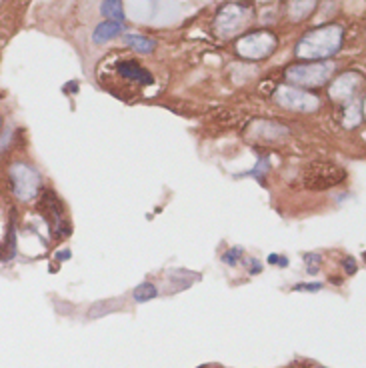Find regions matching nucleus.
I'll return each instance as SVG.
<instances>
[{"label":"nucleus","mask_w":366,"mask_h":368,"mask_svg":"<svg viewBox=\"0 0 366 368\" xmlns=\"http://www.w3.org/2000/svg\"><path fill=\"white\" fill-rule=\"evenodd\" d=\"M346 178V170L332 162H310L302 172V182L308 190H328Z\"/></svg>","instance_id":"1"},{"label":"nucleus","mask_w":366,"mask_h":368,"mask_svg":"<svg viewBox=\"0 0 366 368\" xmlns=\"http://www.w3.org/2000/svg\"><path fill=\"white\" fill-rule=\"evenodd\" d=\"M10 180H12V192L20 200H32L40 190V174L22 162L12 164L10 168Z\"/></svg>","instance_id":"2"},{"label":"nucleus","mask_w":366,"mask_h":368,"mask_svg":"<svg viewBox=\"0 0 366 368\" xmlns=\"http://www.w3.org/2000/svg\"><path fill=\"white\" fill-rule=\"evenodd\" d=\"M40 206H42V212L46 214V220L52 224V230L58 238H66L70 236V226L68 222L62 218V204L58 200V196L54 192H44L42 200H40Z\"/></svg>","instance_id":"3"},{"label":"nucleus","mask_w":366,"mask_h":368,"mask_svg":"<svg viewBox=\"0 0 366 368\" xmlns=\"http://www.w3.org/2000/svg\"><path fill=\"white\" fill-rule=\"evenodd\" d=\"M116 70H118L120 76L128 78V80H134V82H138V84H152V82H154L152 74H150L148 70H144V68H142L138 62H134V60L118 62Z\"/></svg>","instance_id":"4"},{"label":"nucleus","mask_w":366,"mask_h":368,"mask_svg":"<svg viewBox=\"0 0 366 368\" xmlns=\"http://www.w3.org/2000/svg\"><path fill=\"white\" fill-rule=\"evenodd\" d=\"M122 32H124V24H122V22L106 20V22H100V24L94 28L92 40H94L96 44H104V42H108V40L114 38V36H120Z\"/></svg>","instance_id":"5"},{"label":"nucleus","mask_w":366,"mask_h":368,"mask_svg":"<svg viewBox=\"0 0 366 368\" xmlns=\"http://www.w3.org/2000/svg\"><path fill=\"white\" fill-rule=\"evenodd\" d=\"M124 42L136 50V52H142V54H148L156 48V40L154 38H148V36H142V34H126L124 36Z\"/></svg>","instance_id":"6"},{"label":"nucleus","mask_w":366,"mask_h":368,"mask_svg":"<svg viewBox=\"0 0 366 368\" xmlns=\"http://www.w3.org/2000/svg\"><path fill=\"white\" fill-rule=\"evenodd\" d=\"M100 12H102V16H106L108 20H114V22H122L124 20L122 0H102Z\"/></svg>","instance_id":"7"},{"label":"nucleus","mask_w":366,"mask_h":368,"mask_svg":"<svg viewBox=\"0 0 366 368\" xmlns=\"http://www.w3.org/2000/svg\"><path fill=\"white\" fill-rule=\"evenodd\" d=\"M132 294H134L136 302H148V300H152L156 294H158V290H156V286L152 282H142V284H138L134 288Z\"/></svg>","instance_id":"8"},{"label":"nucleus","mask_w":366,"mask_h":368,"mask_svg":"<svg viewBox=\"0 0 366 368\" xmlns=\"http://www.w3.org/2000/svg\"><path fill=\"white\" fill-rule=\"evenodd\" d=\"M240 256H242V248L236 246V248H230L226 254H222V262H224V264H228V266H234Z\"/></svg>","instance_id":"9"},{"label":"nucleus","mask_w":366,"mask_h":368,"mask_svg":"<svg viewBox=\"0 0 366 368\" xmlns=\"http://www.w3.org/2000/svg\"><path fill=\"white\" fill-rule=\"evenodd\" d=\"M322 288V284L318 282H312V284H294L292 290H306V292H318Z\"/></svg>","instance_id":"10"},{"label":"nucleus","mask_w":366,"mask_h":368,"mask_svg":"<svg viewBox=\"0 0 366 368\" xmlns=\"http://www.w3.org/2000/svg\"><path fill=\"white\" fill-rule=\"evenodd\" d=\"M344 268H346V272H348V274H354V272L358 270V266H356L354 258H350V256H348V258L344 260Z\"/></svg>","instance_id":"11"},{"label":"nucleus","mask_w":366,"mask_h":368,"mask_svg":"<svg viewBox=\"0 0 366 368\" xmlns=\"http://www.w3.org/2000/svg\"><path fill=\"white\" fill-rule=\"evenodd\" d=\"M304 260H306V262H320L322 258H320L318 254H304Z\"/></svg>","instance_id":"12"},{"label":"nucleus","mask_w":366,"mask_h":368,"mask_svg":"<svg viewBox=\"0 0 366 368\" xmlns=\"http://www.w3.org/2000/svg\"><path fill=\"white\" fill-rule=\"evenodd\" d=\"M6 140H10V130H6V132L2 134V138H0V150H2V148H4Z\"/></svg>","instance_id":"13"},{"label":"nucleus","mask_w":366,"mask_h":368,"mask_svg":"<svg viewBox=\"0 0 366 368\" xmlns=\"http://www.w3.org/2000/svg\"><path fill=\"white\" fill-rule=\"evenodd\" d=\"M276 264H278V266H282V268H286V266H288V258H286V256H278Z\"/></svg>","instance_id":"14"},{"label":"nucleus","mask_w":366,"mask_h":368,"mask_svg":"<svg viewBox=\"0 0 366 368\" xmlns=\"http://www.w3.org/2000/svg\"><path fill=\"white\" fill-rule=\"evenodd\" d=\"M252 264H254V266H252V270H250V274H258L260 270H262V266H260V264H258V262H256V260H252Z\"/></svg>","instance_id":"15"},{"label":"nucleus","mask_w":366,"mask_h":368,"mask_svg":"<svg viewBox=\"0 0 366 368\" xmlns=\"http://www.w3.org/2000/svg\"><path fill=\"white\" fill-rule=\"evenodd\" d=\"M56 258H58V260H66V258H70V252H68V250L58 252V254H56Z\"/></svg>","instance_id":"16"},{"label":"nucleus","mask_w":366,"mask_h":368,"mask_svg":"<svg viewBox=\"0 0 366 368\" xmlns=\"http://www.w3.org/2000/svg\"><path fill=\"white\" fill-rule=\"evenodd\" d=\"M276 260H278V254H270V256H268V262H270V264H276Z\"/></svg>","instance_id":"17"}]
</instances>
